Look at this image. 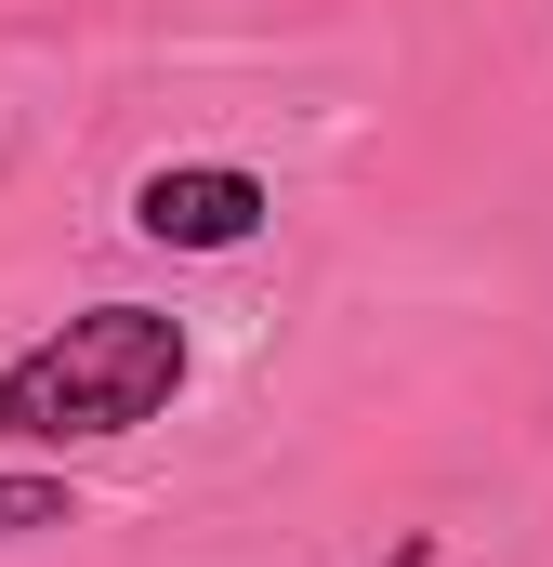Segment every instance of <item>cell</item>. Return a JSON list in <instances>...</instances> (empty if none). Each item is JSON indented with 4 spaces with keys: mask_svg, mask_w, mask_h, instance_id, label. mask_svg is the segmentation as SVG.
<instances>
[{
    "mask_svg": "<svg viewBox=\"0 0 553 567\" xmlns=\"http://www.w3.org/2000/svg\"><path fill=\"white\" fill-rule=\"evenodd\" d=\"M40 528H80V488L66 475H0V542H40Z\"/></svg>",
    "mask_w": 553,
    "mask_h": 567,
    "instance_id": "3",
    "label": "cell"
},
{
    "mask_svg": "<svg viewBox=\"0 0 553 567\" xmlns=\"http://www.w3.org/2000/svg\"><path fill=\"white\" fill-rule=\"evenodd\" d=\"M383 567H435V542H396V555H383Z\"/></svg>",
    "mask_w": 553,
    "mask_h": 567,
    "instance_id": "4",
    "label": "cell"
},
{
    "mask_svg": "<svg viewBox=\"0 0 553 567\" xmlns=\"http://www.w3.org/2000/svg\"><path fill=\"white\" fill-rule=\"evenodd\" d=\"M198 343L171 303H93L66 330H40L27 357H0V435L13 449H106V435H145L171 396H185Z\"/></svg>",
    "mask_w": 553,
    "mask_h": 567,
    "instance_id": "1",
    "label": "cell"
},
{
    "mask_svg": "<svg viewBox=\"0 0 553 567\" xmlns=\"http://www.w3.org/2000/svg\"><path fill=\"white\" fill-rule=\"evenodd\" d=\"M264 172H238V158H171V172H145L133 185V225L158 251H251L264 238Z\"/></svg>",
    "mask_w": 553,
    "mask_h": 567,
    "instance_id": "2",
    "label": "cell"
}]
</instances>
